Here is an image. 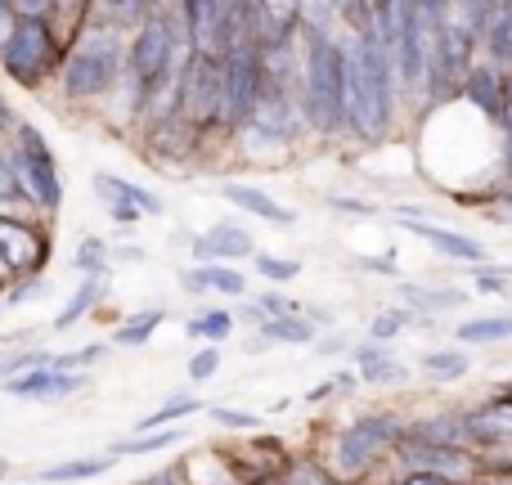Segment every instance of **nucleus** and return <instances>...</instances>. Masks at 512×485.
<instances>
[{
    "label": "nucleus",
    "mask_w": 512,
    "mask_h": 485,
    "mask_svg": "<svg viewBox=\"0 0 512 485\" xmlns=\"http://www.w3.org/2000/svg\"><path fill=\"white\" fill-rule=\"evenodd\" d=\"M212 418L221 427H230V432H256L261 427V414H248V409H212Z\"/></svg>",
    "instance_id": "4c0bfd02"
},
{
    "label": "nucleus",
    "mask_w": 512,
    "mask_h": 485,
    "mask_svg": "<svg viewBox=\"0 0 512 485\" xmlns=\"http://www.w3.org/2000/svg\"><path fill=\"white\" fill-rule=\"evenodd\" d=\"M216 369H221V351H216V346H203L198 355H189V378L194 382L216 378Z\"/></svg>",
    "instance_id": "58836bf2"
},
{
    "label": "nucleus",
    "mask_w": 512,
    "mask_h": 485,
    "mask_svg": "<svg viewBox=\"0 0 512 485\" xmlns=\"http://www.w3.org/2000/svg\"><path fill=\"white\" fill-rule=\"evenodd\" d=\"M126 77V36L90 18L72 50L59 63V90L68 104H95L108 99Z\"/></svg>",
    "instance_id": "7ed1b4c3"
},
{
    "label": "nucleus",
    "mask_w": 512,
    "mask_h": 485,
    "mask_svg": "<svg viewBox=\"0 0 512 485\" xmlns=\"http://www.w3.org/2000/svg\"><path fill=\"white\" fill-rule=\"evenodd\" d=\"M490 14H495V0H463V5H454V27L468 36V45L477 54H481V45H486Z\"/></svg>",
    "instance_id": "b1692460"
},
{
    "label": "nucleus",
    "mask_w": 512,
    "mask_h": 485,
    "mask_svg": "<svg viewBox=\"0 0 512 485\" xmlns=\"http://www.w3.org/2000/svg\"><path fill=\"white\" fill-rule=\"evenodd\" d=\"M396 485H454V481L436 477V472H400Z\"/></svg>",
    "instance_id": "a18cd8bd"
},
{
    "label": "nucleus",
    "mask_w": 512,
    "mask_h": 485,
    "mask_svg": "<svg viewBox=\"0 0 512 485\" xmlns=\"http://www.w3.org/2000/svg\"><path fill=\"white\" fill-rule=\"evenodd\" d=\"M504 81H508L504 72H495L486 59H477L459 86V104H468L477 117H486L490 126H499V113H504Z\"/></svg>",
    "instance_id": "9b49d317"
},
{
    "label": "nucleus",
    "mask_w": 512,
    "mask_h": 485,
    "mask_svg": "<svg viewBox=\"0 0 512 485\" xmlns=\"http://www.w3.org/2000/svg\"><path fill=\"white\" fill-rule=\"evenodd\" d=\"M176 117L198 135H212L221 122V63L189 50L176 72Z\"/></svg>",
    "instance_id": "0eeeda50"
},
{
    "label": "nucleus",
    "mask_w": 512,
    "mask_h": 485,
    "mask_svg": "<svg viewBox=\"0 0 512 485\" xmlns=\"http://www.w3.org/2000/svg\"><path fill=\"white\" fill-rule=\"evenodd\" d=\"M355 265L369 274H387V279H396V261L391 256H355Z\"/></svg>",
    "instance_id": "c03bdc74"
},
{
    "label": "nucleus",
    "mask_w": 512,
    "mask_h": 485,
    "mask_svg": "<svg viewBox=\"0 0 512 485\" xmlns=\"http://www.w3.org/2000/svg\"><path fill=\"white\" fill-rule=\"evenodd\" d=\"M459 346H495V342H512V315H481V319H463L454 328Z\"/></svg>",
    "instance_id": "412c9836"
},
{
    "label": "nucleus",
    "mask_w": 512,
    "mask_h": 485,
    "mask_svg": "<svg viewBox=\"0 0 512 485\" xmlns=\"http://www.w3.org/2000/svg\"><path fill=\"white\" fill-rule=\"evenodd\" d=\"M486 63L495 72L512 77V0H495V14H490V32H486Z\"/></svg>",
    "instance_id": "a211bd4d"
},
{
    "label": "nucleus",
    "mask_w": 512,
    "mask_h": 485,
    "mask_svg": "<svg viewBox=\"0 0 512 485\" xmlns=\"http://www.w3.org/2000/svg\"><path fill=\"white\" fill-rule=\"evenodd\" d=\"M32 485H36V481H32Z\"/></svg>",
    "instance_id": "6e6d98bb"
},
{
    "label": "nucleus",
    "mask_w": 512,
    "mask_h": 485,
    "mask_svg": "<svg viewBox=\"0 0 512 485\" xmlns=\"http://www.w3.org/2000/svg\"><path fill=\"white\" fill-rule=\"evenodd\" d=\"M185 441L180 427H167V432H144V436H126V441L113 445V459H135V454H158V450H171V445Z\"/></svg>",
    "instance_id": "c756f323"
},
{
    "label": "nucleus",
    "mask_w": 512,
    "mask_h": 485,
    "mask_svg": "<svg viewBox=\"0 0 512 485\" xmlns=\"http://www.w3.org/2000/svg\"><path fill=\"white\" fill-rule=\"evenodd\" d=\"M54 351H41V346H27V351H0V382L18 378V373H32V369H50Z\"/></svg>",
    "instance_id": "473e14b6"
},
{
    "label": "nucleus",
    "mask_w": 512,
    "mask_h": 485,
    "mask_svg": "<svg viewBox=\"0 0 512 485\" xmlns=\"http://www.w3.org/2000/svg\"><path fill=\"white\" fill-rule=\"evenodd\" d=\"M194 414H203V400H198V396H171L162 409H153V414H144L140 423H135V436L162 432V427L180 423V418H194Z\"/></svg>",
    "instance_id": "a878e982"
},
{
    "label": "nucleus",
    "mask_w": 512,
    "mask_h": 485,
    "mask_svg": "<svg viewBox=\"0 0 512 485\" xmlns=\"http://www.w3.org/2000/svg\"><path fill=\"white\" fill-rule=\"evenodd\" d=\"M113 454H95V459H72V463H54V468H45L36 485H68V481H95L104 477L108 468H113Z\"/></svg>",
    "instance_id": "5701e85b"
},
{
    "label": "nucleus",
    "mask_w": 512,
    "mask_h": 485,
    "mask_svg": "<svg viewBox=\"0 0 512 485\" xmlns=\"http://www.w3.org/2000/svg\"><path fill=\"white\" fill-rule=\"evenodd\" d=\"M333 212H346V216H360V221H369V216H378V207L364 203V198H351V194H328L324 198Z\"/></svg>",
    "instance_id": "ea45409f"
},
{
    "label": "nucleus",
    "mask_w": 512,
    "mask_h": 485,
    "mask_svg": "<svg viewBox=\"0 0 512 485\" xmlns=\"http://www.w3.org/2000/svg\"><path fill=\"white\" fill-rule=\"evenodd\" d=\"M99 198L108 203V216H113L117 225H135V221H140V207H131L126 198H117V194H99Z\"/></svg>",
    "instance_id": "a19ab883"
},
{
    "label": "nucleus",
    "mask_w": 512,
    "mask_h": 485,
    "mask_svg": "<svg viewBox=\"0 0 512 485\" xmlns=\"http://www.w3.org/2000/svg\"><path fill=\"white\" fill-rule=\"evenodd\" d=\"M180 288L185 292H221V297H243L248 279H243L234 265H189L180 274Z\"/></svg>",
    "instance_id": "f3484780"
},
{
    "label": "nucleus",
    "mask_w": 512,
    "mask_h": 485,
    "mask_svg": "<svg viewBox=\"0 0 512 485\" xmlns=\"http://www.w3.org/2000/svg\"><path fill=\"white\" fill-rule=\"evenodd\" d=\"M104 292H108V279H81L77 292L68 297V306H63L59 319H54V333H68L72 324H81V319H86L90 310L104 301Z\"/></svg>",
    "instance_id": "4be33fe9"
},
{
    "label": "nucleus",
    "mask_w": 512,
    "mask_h": 485,
    "mask_svg": "<svg viewBox=\"0 0 512 485\" xmlns=\"http://www.w3.org/2000/svg\"><path fill=\"white\" fill-rule=\"evenodd\" d=\"M409 234L427 239L436 252H445L450 261H463V265H490V252L481 247L472 234H459V230H445V225H432V221H409V216H396Z\"/></svg>",
    "instance_id": "ddd939ff"
},
{
    "label": "nucleus",
    "mask_w": 512,
    "mask_h": 485,
    "mask_svg": "<svg viewBox=\"0 0 512 485\" xmlns=\"http://www.w3.org/2000/svg\"><path fill=\"white\" fill-rule=\"evenodd\" d=\"M256 99H261V50L252 41H239L221 63V122H216V131L239 135L248 126Z\"/></svg>",
    "instance_id": "6e6552de"
},
{
    "label": "nucleus",
    "mask_w": 512,
    "mask_h": 485,
    "mask_svg": "<svg viewBox=\"0 0 512 485\" xmlns=\"http://www.w3.org/2000/svg\"><path fill=\"white\" fill-rule=\"evenodd\" d=\"M5 396L14 400H68L86 387V373H54V369H32V373H18V378L0 382Z\"/></svg>",
    "instance_id": "f8f14e48"
},
{
    "label": "nucleus",
    "mask_w": 512,
    "mask_h": 485,
    "mask_svg": "<svg viewBox=\"0 0 512 485\" xmlns=\"http://www.w3.org/2000/svg\"><path fill=\"white\" fill-rule=\"evenodd\" d=\"M319 351H346V337H324V342H319Z\"/></svg>",
    "instance_id": "603ef678"
},
{
    "label": "nucleus",
    "mask_w": 512,
    "mask_h": 485,
    "mask_svg": "<svg viewBox=\"0 0 512 485\" xmlns=\"http://www.w3.org/2000/svg\"><path fill=\"white\" fill-rule=\"evenodd\" d=\"M59 63L63 50L50 27L41 18H14V32H9L5 50H0V72L23 90H41L45 81L59 77Z\"/></svg>",
    "instance_id": "423d86ee"
},
{
    "label": "nucleus",
    "mask_w": 512,
    "mask_h": 485,
    "mask_svg": "<svg viewBox=\"0 0 512 485\" xmlns=\"http://www.w3.org/2000/svg\"><path fill=\"white\" fill-rule=\"evenodd\" d=\"M5 158L14 171V185L27 203L36 207V216H54L63 207V176L54 149L32 122H18L14 135L5 140Z\"/></svg>",
    "instance_id": "39448f33"
},
{
    "label": "nucleus",
    "mask_w": 512,
    "mask_h": 485,
    "mask_svg": "<svg viewBox=\"0 0 512 485\" xmlns=\"http://www.w3.org/2000/svg\"><path fill=\"white\" fill-rule=\"evenodd\" d=\"M50 230L41 221H14L0 216V265L9 279H41V270L50 265Z\"/></svg>",
    "instance_id": "1a4fd4ad"
},
{
    "label": "nucleus",
    "mask_w": 512,
    "mask_h": 485,
    "mask_svg": "<svg viewBox=\"0 0 512 485\" xmlns=\"http://www.w3.org/2000/svg\"><path fill=\"white\" fill-rule=\"evenodd\" d=\"M396 292H400V301H405V310H414V315H423V319H432L436 310H454L468 301V292H459V288H423V283H396Z\"/></svg>",
    "instance_id": "6ab92c4d"
},
{
    "label": "nucleus",
    "mask_w": 512,
    "mask_h": 485,
    "mask_svg": "<svg viewBox=\"0 0 512 485\" xmlns=\"http://www.w3.org/2000/svg\"><path fill=\"white\" fill-rule=\"evenodd\" d=\"M72 265H77L86 279H108V243L95 239V234H86V239L77 243V256H72Z\"/></svg>",
    "instance_id": "72a5a7b5"
},
{
    "label": "nucleus",
    "mask_w": 512,
    "mask_h": 485,
    "mask_svg": "<svg viewBox=\"0 0 512 485\" xmlns=\"http://www.w3.org/2000/svg\"><path fill=\"white\" fill-rule=\"evenodd\" d=\"M405 328H432V319L414 315V310H382V315L369 324V342L387 346L391 337H400V333H405Z\"/></svg>",
    "instance_id": "2f4dec72"
},
{
    "label": "nucleus",
    "mask_w": 512,
    "mask_h": 485,
    "mask_svg": "<svg viewBox=\"0 0 512 485\" xmlns=\"http://www.w3.org/2000/svg\"><path fill=\"white\" fill-rule=\"evenodd\" d=\"M252 306L261 310V319H292V315H301V301L283 297V292H261Z\"/></svg>",
    "instance_id": "e433bc0d"
},
{
    "label": "nucleus",
    "mask_w": 512,
    "mask_h": 485,
    "mask_svg": "<svg viewBox=\"0 0 512 485\" xmlns=\"http://www.w3.org/2000/svg\"><path fill=\"white\" fill-rule=\"evenodd\" d=\"M301 45V126L319 140L346 131V36H315Z\"/></svg>",
    "instance_id": "f03ea898"
},
{
    "label": "nucleus",
    "mask_w": 512,
    "mask_h": 485,
    "mask_svg": "<svg viewBox=\"0 0 512 485\" xmlns=\"http://www.w3.org/2000/svg\"><path fill=\"white\" fill-rule=\"evenodd\" d=\"M346 36V131L360 144H382L396 122V72L378 32V5L369 9V23Z\"/></svg>",
    "instance_id": "f257e3e1"
},
{
    "label": "nucleus",
    "mask_w": 512,
    "mask_h": 485,
    "mask_svg": "<svg viewBox=\"0 0 512 485\" xmlns=\"http://www.w3.org/2000/svg\"><path fill=\"white\" fill-rule=\"evenodd\" d=\"M405 432L396 414H364L355 423H346L342 432L328 441V454L315 459L328 472L333 485H351V481H369V472L382 463V454H391L396 436Z\"/></svg>",
    "instance_id": "20e7f679"
},
{
    "label": "nucleus",
    "mask_w": 512,
    "mask_h": 485,
    "mask_svg": "<svg viewBox=\"0 0 512 485\" xmlns=\"http://www.w3.org/2000/svg\"><path fill=\"white\" fill-rule=\"evenodd\" d=\"M104 355H108V346H104V342H90V346H81V351L54 355L50 369H54V373H81V369H90L95 360H104Z\"/></svg>",
    "instance_id": "c9c22d12"
},
{
    "label": "nucleus",
    "mask_w": 512,
    "mask_h": 485,
    "mask_svg": "<svg viewBox=\"0 0 512 485\" xmlns=\"http://www.w3.org/2000/svg\"><path fill=\"white\" fill-rule=\"evenodd\" d=\"M189 252H194V265H225V261L256 256V243H252V234L243 230V225L221 221V225H212L207 234H194Z\"/></svg>",
    "instance_id": "9d476101"
},
{
    "label": "nucleus",
    "mask_w": 512,
    "mask_h": 485,
    "mask_svg": "<svg viewBox=\"0 0 512 485\" xmlns=\"http://www.w3.org/2000/svg\"><path fill=\"white\" fill-rule=\"evenodd\" d=\"M418 369L432 373V378H463V373L472 369V355L463 351V346H441V351H423L418 355Z\"/></svg>",
    "instance_id": "cd10ccee"
},
{
    "label": "nucleus",
    "mask_w": 512,
    "mask_h": 485,
    "mask_svg": "<svg viewBox=\"0 0 512 485\" xmlns=\"http://www.w3.org/2000/svg\"><path fill=\"white\" fill-rule=\"evenodd\" d=\"M5 477H9V463H5V459H0V481H5Z\"/></svg>",
    "instance_id": "864d4df0"
},
{
    "label": "nucleus",
    "mask_w": 512,
    "mask_h": 485,
    "mask_svg": "<svg viewBox=\"0 0 512 485\" xmlns=\"http://www.w3.org/2000/svg\"><path fill=\"white\" fill-rule=\"evenodd\" d=\"M162 319H167V310H162V306L140 310V315H131L126 324H117L113 342H117V346H149V337L162 328Z\"/></svg>",
    "instance_id": "7c9ffc66"
},
{
    "label": "nucleus",
    "mask_w": 512,
    "mask_h": 485,
    "mask_svg": "<svg viewBox=\"0 0 512 485\" xmlns=\"http://www.w3.org/2000/svg\"><path fill=\"white\" fill-rule=\"evenodd\" d=\"M351 485H369V481H351Z\"/></svg>",
    "instance_id": "5fc2aeb1"
},
{
    "label": "nucleus",
    "mask_w": 512,
    "mask_h": 485,
    "mask_svg": "<svg viewBox=\"0 0 512 485\" xmlns=\"http://www.w3.org/2000/svg\"><path fill=\"white\" fill-rule=\"evenodd\" d=\"M256 333H261V342H279V346H310V342H315V324H306L301 315H292V319H261V324H256Z\"/></svg>",
    "instance_id": "bb28decb"
},
{
    "label": "nucleus",
    "mask_w": 512,
    "mask_h": 485,
    "mask_svg": "<svg viewBox=\"0 0 512 485\" xmlns=\"http://www.w3.org/2000/svg\"><path fill=\"white\" fill-rule=\"evenodd\" d=\"M351 360H355V373H360L364 387H400V382H409V369L391 360V351L378 342H360L351 351Z\"/></svg>",
    "instance_id": "dca6fc26"
},
{
    "label": "nucleus",
    "mask_w": 512,
    "mask_h": 485,
    "mask_svg": "<svg viewBox=\"0 0 512 485\" xmlns=\"http://www.w3.org/2000/svg\"><path fill=\"white\" fill-rule=\"evenodd\" d=\"M185 333L207 346H221L225 337H234V310H198L194 319H185Z\"/></svg>",
    "instance_id": "c85d7f7f"
},
{
    "label": "nucleus",
    "mask_w": 512,
    "mask_h": 485,
    "mask_svg": "<svg viewBox=\"0 0 512 485\" xmlns=\"http://www.w3.org/2000/svg\"><path fill=\"white\" fill-rule=\"evenodd\" d=\"M405 436L432 450H468V418L463 414H432V418H414L405 423Z\"/></svg>",
    "instance_id": "4468645a"
},
{
    "label": "nucleus",
    "mask_w": 512,
    "mask_h": 485,
    "mask_svg": "<svg viewBox=\"0 0 512 485\" xmlns=\"http://www.w3.org/2000/svg\"><path fill=\"white\" fill-rule=\"evenodd\" d=\"M328 396H333V382H319V387L306 391V405H319V400H328Z\"/></svg>",
    "instance_id": "3c124183"
},
{
    "label": "nucleus",
    "mask_w": 512,
    "mask_h": 485,
    "mask_svg": "<svg viewBox=\"0 0 512 485\" xmlns=\"http://www.w3.org/2000/svg\"><path fill=\"white\" fill-rule=\"evenodd\" d=\"M468 418V427H481V432H490L495 441H512V391H495L490 400H481L472 414H463Z\"/></svg>",
    "instance_id": "aec40b11"
},
{
    "label": "nucleus",
    "mask_w": 512,
    "mask_h": 485,
    "mask_svg": "<svg viewBox=\"0 0 512 485\" xmlns=\"http://www.w3.org/2000/svg\"><path fill=\"white\" fill-rule=\"evenodd\" d=\"M333 382V396H351L355 387H360V373H337V378H328Z\"/></svg>",
    "instance_id": "de8ad7c7"
},
{
    "label": "nucleus",
    "mask_w": 512,
    "mask_h": 485,
    "mask_svg": "<svg viewBox=\"0 0 512 485\" xmlns=\"http://www.w3.org/2000/svg\"><path fill=\"white\" fill-rule=\"evenodd\" d=\"M477 292L481 297H512V283L499 279V274H490V270H481L477 274Z\"/></svg>",
    "instance_id": "79ce46f5"
},
{
    "label": "nucleus",
    "mask_w": 512,
    "mask_h": 485,
    "mask_svg": "<svg viewBox=\"0 0 512 485\" xmlns=\"http://www.w3.org/2000/svg\"><path fill=\"white\" fill-rule=\"evenodd\" d=\"M252 265H256V274H261V279H270V283H292V279L301 274V261H292V256L256 252V256H252Z\"/></svg>",
    "instance_id": "f704fd0d"
},
{
    "label": "nucleus",
    "mask_w": 512,
    "mask_h": 485,
    "mask_svg": "<svg viewBox=\"0 0 512 485\" xmlns=\"http://www.w3.org/2000/svg\"><path fill=\"white\" fill-rule=\"evenodd\" d=\"M113 256H117V261H144L149 252H144V247H117V252L108 247V261H113Z\"/></svg>",
    "instance_id": "8fccbe9b"
},
{
    "label": "nucleus",
    "mask_w": 512,
    "mask_h": 485,
    "mask_svg": "<svg viewBox=\"0 0 512 485\" xmlns=\"http://www.w3.org/2000/svg\"><path fill=\"white\" fill-rule=\"evenodd\" d=\"M32 297H45V283H41V279H23L18 288H9V292H5L9 306H23V301H32Z\"/></svg>",
    "instance_id": "37998d69"
},
{
    "label": "nucleus",
    "mask_w": 512,
    "mask_h": 485,
    "mask_svg": "<svg viewBox=\"0 0 512 485\" xmlns=\"http://www.w3.org/2000/svg\"><path fill=\"white\" fill-rule=\"evenodd\" d=\"M18 122H23V117H18L14 108H9V99H5V95H0V140H9Z\"/></svg>",
    "instance_id": "49530a36"
},
{
    "label": "nucleus",
    "mask_w": 512,
    "mask_h": 485,
    "mask_svg": "<svg viewBox=\"0 0 512 485\" xmlns=\"http://www.w3.org/2000/svg\"><path fill=\"white\" fill-rule=\"evenodd\" d=\"M95 189H99V194L126 198L131 207H140V216H158V212H162V198L149 194L144 185H135V180H122V176H108V171H99V176H95Z\"/></svg>",
    "instance_id": "393cba45"
},
{
    "label": "nucleus",
    "mask_w": 512,
    "mask_h": 485,
    "mask_svg": "<svg viewBox=\"0 0 512 485\" xmlns=\"http://www.w3.org/2000/svg\"><path fill=\"white\" fill-rule=\"evenodd\" d=\"M221 198L225 203H234L239 212H248V216H256V221H270V225H297V212H288L283 203H274L265 189H256V185H243V180H225L221 185Z\"/></svg>",
    "instance_id": "2eb2a0df"
},
{
    "label": "nucleus",
    "mask_w": 512,
    "mask_h": 485,
    "mask_svg": "<svg viewBox=\"0 0 512 485\" xmlns=\"http://www.w3.org/2000/svg\"><path fill=\"white\" fill-rule=\"evenodd\" d=\"M9 32H14V9H9V0H0V50H5Z\"/></svg>",
    "instance_id": "09e8293b"
}]
</instances>
